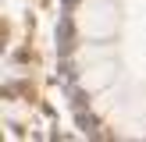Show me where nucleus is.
Returning a JSON list of instances; mask_svg holds the SVG:
<instances>
[{
  "mask_svg": "<svg viewBox=\"0 0 146 142\" xmlns=\"http://www.w3.org/2000/svg\"><path fill=\"white\" fill-rule=\"evenodd\" d=\"M111 78H114V68H111V64H100V68H89L82 75V85H86V89H100V85H107Z\"/></svg>",
  "mask_w": 146,
  "mask_h": 142,
  "instance_id": "f03ea898",
  "label": "nucleus"
},
{
  "mask_svg": "<svg viewBox=\"0 0 146 142\" xmlns=\"http://www.w3.org/2000/svg\"><path fill=\"white\" fill-rule=\"evenodd\" d=\"M75 21H78V32L82 36L104 39V36H111L114 28H118V11H114V4H107V0H86V4L78 7Z\"/></svg>",
  "mask_w": 146,
  "mask_h": 142,
  "instance_id": "f257e3e1",
  "label": "nucleus"
}]
</instances>
